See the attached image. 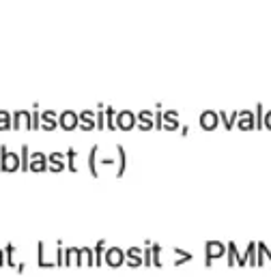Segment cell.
Instances as JSON below:
<instances>
[{
  "label": "cell",
  "mask_w": 271,
  "mask_h": 277,
  "mask_svg": "<svg viewBox=\"0 0 271 277\" xmlns=\"http://www.w3.org/2000/svg\"><path fill=\"white\" fill-rule=\"evenodd\" d=\"M0 170L3 172H19V155L13 150H9V146H0Z\"/></svg>",
  "instance_id": "cell-1"
},
{
  "label": "cell",
  "mask_w": 271,
  "mask_h": 277,
  "mask_svg": "<svg viewBox=\"0 0 271 277\" xmlns=\"http://www.w3.org/2000/svg\"><path fill=\"white\" fill-rule=\"evenodd\" d=\"M226 256V247L222 241H209L205 245V266H213L215 260Z\"/></svg>",
  "instance_id": "cell-2"
},
{
  "label": "cell",
  "mask_w": 271,
  "mask_h": 277,
  "mask_svg": "<svg viewBox=\"0 0 271 277\" xmlns=\"http://www.w3.org/2000/svg\"><path fill=\"white\" fill-rule=\"evenodd\" d=\"M103 262H106L110 269H119L125 264V251L121 247H108L103 251Z\"/></svg>",
  "instance_id": "cell-3"
},
{
  "label": "cell",
  "mask_w": 271,
  "mask_h": 277,
  "mask_svg": "<svg viewBox=\"0 0 271 277\" xmlns=\"http://www.w3.org/2000/svg\"><path fill=\"white\" fill-rule=\"evenodd\" d=\"M237 266H252V269H256V243H250L247 249L243 254L237 256Z\"/></svg>",
  "instance_id": "cell-4"
},
{
  "label": "cell",
  "mask_w": 271,
  "mask_h": 277,
  "mask_svg": "<svg viewBox=\"0 0 271 277\" xmlns=\"http://www.w3.org/2000/svg\"><path fill=\"white\" fill-rule=\"evenodd\" d=\"M28 172H48V155L46 153H30V163H28Z\"/></svg>",
  "instance_id": "cell-5"
},
{
  "label": "cell",
  "mask_w": 271,
  "mask_h": 277,
  "mask_svg": "<svg viewBox=\"0 0 271 277\" xmlns=\"http://www.w3.org/2000/svg\"><path fill=\"white\" fill-rule=\"evenodd\" d=\"M37 266H39V269H54V266H56V262L50 260L46 256V243L43 241L37 243Z\"/></svg>",
  "instance_id": "cell-6"
},
{
  "label": "cell",
  "mask_w": 271,
  "mask_h": 277,
  "mask_svg": "<svg viewBox=\"0 0 271 277\" xmlns=\"http://www.w3.org/2000/svg\"><path fill=\"white\" fill-rule=\"evenodd\" d=\"M125 264L129 266V269H138L142 266V249L140 247H129L125 251Z\"/></svg>",
  "instance_id": "cell-7"
},
{
  "label": "cell",
  "mask_w": 271,
  "mask_h": 277,
  "mask_svg": "<svg viewBox=\"0 0 271 277\" xmlns=\"http://www.w3.org/2000/svg\"><path fill=\"white\" fill-rule=\"evenodd\" d=\"M48 170L50 172L65 170V153H50L48 155Z\"/></svg>",
  "instance_id": "cell-8"
},
{
  "label": "cell",
  "mask_w": 271,
  "mask_h": 277,
  "mask_svg": "<svg viewBox=\"0 0 271 277\" xmlns=\"http://www.w3.org/2000/svg\"><path fill=\"white\" fill-rule=\"evenodd\" d=\"M114 150H117V179H121L125 170H127V150L121 144L114 146Z\"/></svg>",
  "instance_id": "cell-9"
},
{
  "label": "cell",
  "mask_w": 271,
  "mask_h": 277,
  "mask_svg": "<svg viewBox=\"0 0 271 277\" xmlns=\"http://www.w3.org/2000/svg\"><path fill=\"white\" fill-rule=\"evenodd\" d=\"M58 127H62L65 131L78 129V116L74 114V112H62V114L58 116Z\"/></svg>",
  "instance_id": "cell-10"
},
{
  "label": "cell",
  "mask_w": 271,
  "mask_h": 277,
  "mask_svg": "<svg viewBox=\"0 0 271 277\" xmlns=\"http://www.w3.org/2000/svg\"><path fill=\"white\" fill-rule=\"evenodd\" d=\"M97 155H99V146L95 144L91 150H88V155H86V166H88V172H91V177H99V170H97Z\"/></svg>",
  "instance_id": "cell-11"
},
{
  "label": "cell",
  "mask_w": 271,
  "mask_h": 277,
  "mask_svg": "<svg viewBox=\"0 0 271 277\" xmlns=\"http://www.w3.org/2000/svg\"><path fill=\"white\" fill-rule=\"evenodd\" d=\"M133 125H136V116L131 114V112H121V114L117 116V129L129 131Z\"/></svg>",
  "instance_id": "cell-12"
},
{
  "label": "cell",
  "mask_w": 271,
  "mask_h": 277,
  "mask_svg": "<svg viewBox=\"0 0 271 277\" xmlns=\"http://www.w3.org/2000/svg\"><path fill=\"white\" fill-rule=\"evenodd\" d=\"M11 129H30V114L28 112H17V114H13Z\"/></svg>",
  "instance_id": "cell-13"
},
{
  "label": "cell",
  "mask_w": 271,
  "mask_h": 277,
  "mask_svg": "<svg viewBox=\"0 0 271 277\" xmlns=\"http://www.w3.org/2000/svg\"><path fill=\"white\" fill-rule=\"evenodd\" d=\"M217 125H220V120H217V114H213V112H205V114L200 116V127L202 129L213 131Z\"/></svg>",
  "instance_id": "cell-14"
},
{
  "label": "cell",
  "mask_w": 271,
  "mask_h": 277,
  "mask_svg": "<svg viewBox=\"0 0 271 277\" xmlns=\"http://www.w3.org/2000/svg\"><path fill=\"white\" fill-rule=\"evenodd\" d=\"M65 266H82L80 264V247H65Z\"/></svg>",
  "instance_id": "cell-15"
},
{
  "label": "cell",
  "mask_w": 271,
  "mask_h": 277,
  "mask_svg": "<svg viewBox=\"0 0 271 277\" xmlns=\"http://www.w3.org/2000/svg\"><path fill=\"white\" fill-rule=\"evenodd\" d=\"M58 127V118L54 112H46L43 116H41V129H46V131H54Z\"/></svg>",
  "instance_id": "cell-16"
},
{
  "label": "cell",
  "mask_w": 271,
  "mask_h": 277,
  "mask_svg": "<svg viewBox=\"0 0 271 277\" xmlns=\"http://www.w3.org/2000/svg\"><path fill=\"white\" fill-rule=\"evenodd\" d=\"M78 127L84 129V131L95 129V116H93L91 112H82V114L78 116Z\"/></svg>",
  "instance_id": "cell-17"
},
{
  "label": "cell",
  "mask_w": 271,
  "mask_h": 277,
  "mask_svg": "<svg viewBox=\"0 0 271 277\" xmlns=\"http://www.w3.org/2000/svg\"><path fill=\"white\" fill-rule=\"evenodd\" d=\"M172 254L176 256V260L172 262V266H181V264H187V262L194 260L192 251H183V249H179V247H172Z\"/></svg>",
  "instance_id": "cell-18"
},
{
  "label": "cell",
  "mask_w": 271,
  "mask_h": 277,
  "mask_svg": "<svg viewBox=\"0 0 271 277\" xmlns=\"http://www.w3.org/2000/svg\"><path fill=\"white\" fill-rule=\"evenodd\" d=\"M80 264L82 266H95V254L91 247H80Z\"/></svg>",
  "instance_id": "cell-19"
},
{
  "label": "cell",
  "mask_w": 271,
  "mask_h": 277,
  "mask_svg": "<svg viewBox=\"0 0 271 277\" xmlns=\"http://www.w3.org/2000/svg\"><path fill=\"white\" fill-rule=\"evenodd\" d=\"M237 256H239V249H237V243H228L226 245V256H224V258H226V264L228 266H237Z\"/></svg>",
  "instance_id": "cell-20"
},
{
  "label": "cell",
  "mask_w": 271,
  "mask_h": 277,
  "mask_svg": "<svg viewBox=\"0 0 271 277\" xmlns=\"http://www.w3.org/2000/svg\"><path fill=\"white\" fill-rule=\"evenodd\" d=\"M162 254H164V247L157 243L151 245V256H153V264L157 266V269H164V260H162Z\"/></svg>",
  "instance_id": "cell-21"
},
{
  "label": "cell",
  "mask_w": 271,
  "mask_h": 277,
  "mask_svg": "<svg viewBox=\"0 0 271 277\" xmlns=\"http://www.w3.org/2000/svg\"><path fill=\"white\" fill-rule=\"evenodd\" d=\"M28 163H30V148L24 144L19 148V172H28Z\"/></svg>",
  "instance_id": "cell-22"
},
{
  "label": "cell",
  "mask_w": 271,
  "mask_h": 277,
  "mask_svg": "<svg viewBox=\"0 0 271 277\" xmlns=\"http://www.w3.org/2000/svg\"><path fill=\"white\" fill-rule=\"evenodd\" d=\"M5 262L7 266H11V269H15L17 266V260H15V245L9 243L7 247H5Z\"/></svg>",
  "instance_id": "cell-23"
},
{
  "label": "cell",
  "mask_w": 271,
  "mask_h": 277,
  "mask_svg": "<svg viewBox=\"0 0 271 277\" xmlns=\"http://www.w3.org/2000/svg\"><path fill=\"white\" fill-rule=\"evenodd\" d=\"M239 129H243V131H247V129H254V118H252V114L250 112H243L241 116H239Z\"/></svg>",
  "instance_id": "cell-24"
},
{
  "label": "cell",
  "mask_w": 271,
  "mask_h": 277,
  "mask_svg": "<svg viewBox=\"0 0 271 277\" xmlns=\"http://www.w3.org/2000/svg\"><path fill=\"white\" fill-rule=\"evenodd\" d=\"M103 251H106V241H97L95 249H93V254H95V266H103Z\"/></svg>",
  "instance_id": "cell-25"
},
{
  "label": "cell",
  "mask_w": 271,
  "mask_h": 277,
  "mask_svg": "<svg viewBox=\"0 0 271 277\" xmlns=\"http://www.w3.org/2000/svg\"><path fill=\"white\" fill-rule=\"evenodd\" d=\"M65 159L69 163V172H78V150L76 148H69L65 153Z\"/></svg>",
  "instance_id": "cell-26"
},
{
  "label": "cell",
  "mask_w": 271,
  "mask_h": 277,
  "mask_svg": "<svg viewBox=\"0 0 271 277\" xmlns=\"http://www.w3.org/2000/svg\"><path fill=\"white\" fill-rule=\"evenodd\" d=\"M138 127H140L142 131H149L151 127H155V120H151L149 112H142V114L138 116Z\"/></svg>",
  "instance_id": "cell-27"
},
{
  "label": "cell",
  "mask_w": 271,
  "mask_h": 277,
  "mask_svg": "<svg viewBox=\"0 0 271 277\" xmlns=\"http://www.w3.org/2000/svg\"><path fill=\"white\" fill-rule=\"evenodd\" d=\"M54 262H56V266H65V243H62V241H56Z\"/></svg>",
  "instance_id": "cell-28"
},
{
  "label": "cell",
  "mask_w": 271,
  "mask_h": 277,
  "mask_svg": "<svg viewBox=\"0 0 271 277\" xmlns=\"http://www.w3.org/2000/svg\"><path fill=\"white\" fill-rule=\"evenodd\" d=\"M164 129H168V131H174V129H179V120H176V112H168L164 118Z\"/></svg>",
  "instance_id": "cell-29"
},
{
  "label": "cell",
  "mask_w": 271,
  "mask_h": 277,
  "mask_svg": "<svg viewBox=\"0 0 271 277\" xmlns=\"http://www.w3.org/2000/svg\"><path fill=\"white\" fill-rule=\"evenodd\" d=\"M151 245H153V241H147V243H144V249H142V266H153Z\"/></svg>",
  "instance_id": "cell-30"
},
{
  "label": "cell",
  "mask_w": 271,
  "mask_h": 277,
  "mask_svg": "<svg viewBox=\"0 0 271 277\" xmlns=\"http://www.w3.org/2000/svg\"><path fill=\"white\" fill-rule=\"evenodd\" d=\"M11 129V116L7 112H0V131H7Z\"/></svg>",
  "instance_id": "cell-31"
},
{
  "label": "cell",
  "mask_w": 271,
  "mask_h": 277,
  "mask_svg": "<svg viewBox=\"0 0 271 277\" xmlns=\"http://www.w3.org/2000/svg\"><path fill=\"white\" fill-rule=\"evenodd\" d=\"M108 129H117V120H114V112L108 110Z\"/></svg>",
  "instance_id": "cell-32"
},
{
  "label": "cell",
  "mask_w": 271,
  "mask_h": 277,
  "mask_svg": "<svg viewBox=\"0 0 271 277\" xmlns=\"http://www.w3.org/2000/svg\"><path fill=\"white\" fill-rule=\"evenodd\" d=\"M220 118H222V122H224V127H226V129H233V120H228V116H226V114H220Z\"/></svg>",
  "instance_id": "cell-33"
},
{
  "label": "cell",
  "mask_w": 271,
  "mask_h": 277,
  "mask_svg": "<svg viewBox=\"0 0 271 277\" xmlns=\"http://www.w3.org/2000/svg\"><path fill=\"white\" fill-rule=\"evenodd\" d=\"M15 271H17V273H24V271H26V262H17Z\"/></svg>",
  "instance_id": "cell-34"
},
{
  "label": "cell",
  "mask_w": 271,
  "mask_h": 277,
  "mask_svg": "<svg viewBox=\"0 0 271 277\" xmlns=\"http://www.w3.org/2000/svg\"><path fill=\"white\" fill-rule=\"evenodd\" d=\"M263 127H267V129H271V112L267 114V118L263 120Z\"/></svg>",
  "instance_id": "cell-35"
},
{
  "label": "cell",
  "mask_w": 271,
  "mask_h": 277,
  "mask_svg": "<svg viewBox=\"0 0 271 277\" xmlns=\"http://www.w3.org/2000/svg\"><path fill=\"white\" fill-rule=\"evenodd\" d=\"M112 163H114V159H110V157H103L101 159V166H112Z\"/></svg>",
  "instance_id": "cell-36"
},
{
  "label": "cell",
  "mask_w": 271,
  "mask_h": 277,
  "mask_svg": "<svg viewBox=\"0 0 271 277\" xmlns=\"http://www.w3.org/2000/svg\"><path fill=\"white\" fill-rule=\"evenodd\" d=\"M5 264H7V262H5V254H0V269H3Z\"/></svg>",
  "instance_id": "cell-37"
}]
</instances>
